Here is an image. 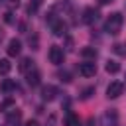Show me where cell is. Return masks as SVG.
Returning a JSON list of instances; mask_svg holds the SVG:
<instances>
[{"label": "cell", "mask_w": 126, "mask_h": 126, "mask_svg": "<svg viewBox=\"0 0 126 126\" xmlns=\"http://www.w3.org/2000/svg\"><path fill=\"white\" fill-rule=\"evenodd\" d=\"M122 24H124V16H122L120 12H112V14L106 18V22H104V30H106V33H110V35H118L120 30H122Z\"/></svg>", "instance_id": "obj_1"}, {"label": "cell", "mask_w": 126, "mask_h": 126, "mask_svg": "<svg viewBox=\"0 0 126 126\" xmlns=\"http://www.w3.org/2000/svg\"><path fill=\"white\" fill-rule=\"evenodd\" d=\"M47 55H49V61H51L53 65H61V63L65 61V51H63V47H59V45H51Z\"/></svg>", "instance_id": "obj_2"}, {"label": "cell", "mask_w": 126, "mask_h": 126, "mask_svg": "<svg viewBox=\"0 0 126 126\" xmlns=\"http://www.w3.org/2000/svg\"><path fill=\"white\" fill-rule=\"evenodd\" d=\"M96 20H98V10H94L93 6H87V8L83 10V18H81V22L87 24V26H91V24H94Z\"/></svg>", "instance_id": "obj_3"}, {"label": "cell", "mask_w": 126, "mask_h": 126, "mask_svg": "<svg viewBox=\"0 0 126 126\" xmlns=\"http://www.w3.org/2000/svg\"><path fill=\"white\" fill-rule=\"evenodd\" d=\"M49 24H51V32H53V35H57V37L65 35L67 26H65L63 20H59V18H49Z\"/></svg>", "instance_id": "obj_4"}, {"label": "cell", "mask_w": 126, "mask_h": 126, "mask_svg": "<svg viewBox=\"0 0 126 126\" xmlns=\"http://www.w3.org/2000/svg\"><path fill=\"white\" fill-rule=\"evenodd\" d=\"M118 124V112L116 110H106L102 116H100V126H116Z\"/></svg>", "instance_id": "obj_5"}, {"label": "cell", "mask_w": 126, "mask_h": 126, "mask_svg": "<svg viewBox=\"0 0 126 126\" xmlns=\"http://www.w3.org/2000/svg\"><path fill=\"white\" fill-rule=\"evenodd\" d=\"M122 91H124V85H122L120 81H112V83L106 87V96H108V98H118V96L122 94Z\"/></svg>", "instance_id": "obj_6"}, {"label": "cell", "mask_w": 126, "mask_h": 126, "mask_svg": "<svg viewBox=\"0 0 126 126\" xmlns=\"http://www.w3.org/2000/svg\"><path fill=\"white\" fill-rule=\"evenodd\" d=\"M79 73L83 77H93L96 73V63L94 61H83V63H79Z\"/></svg>", "instance_id": "obj_7"}, {"label": "cell", "mask_w": 126, "mask_h": 126, "mask_svg": "<svg viewBox=\"0 0 126 126\" xmlns=\"http://www.w3.org/2000/svg\"><path fill=\"white\" fill-rule=\"evenodd\" d=\"M6 51H8V55H10V57H16V55H20V51H22V41H20V39H16V37H12V39L8 41V47H6Z\"/></svg>", "instance_id": "obj_8"}, {"label": "cell", "mask_w": 126, "mask_h": 126, "mask_svg": "<svg viewBox=\"0 0 126 126\" xmlns=\"http://www.w3.org/2000/svg\"><path fill=\"white\" fill-rule=\"evenodd\" d=\"M96 55H98V51H96V47H91V45H85V47L81 49V57H83L85 61H94V59H96Z\"/></svg>", "instance_id": "obj_9"}, {"label": "cell", "mask_w": 126, "mask_h": 126, "mask_svg": "<svg viewBox=\"0 0 126 126\" xmlns=\"http://www.w3.org/2000/svg\"><path fill=\"white\" fill-rule=\"evenodd\" d=\"M20 120H22V110H18V108H12L8 112V116H6V124L8 126H16Z\"/></svg>", "instance_id": "obj_10"}, {"label": "cell", "mask_w": 126, "mask_h": 126, "mask_svg": "<svg viewBox=\"0 0 126 126\" xmlns=\"http://www.w3.org/2000/svg\"><path fill=\"white\" fill-rule=\"evenodd\" d=\"M26 79H28V85L30 87H37L39 81H41V73L37 69H32L30 73H26Z\"/></svg>", "instance_id": "obj_11"}, {"label": "cell", "mask_w": 126, "mask_h": 126, "mask_svg": "<svg viewBox=\"0 0 126 126\" xmlns=\"http://www.w3.org/2000/svg\"><path fill=\"white\" fill-rule=\"evenodd\" d=\"M55 96H57V89H55L53 85H47V87H43V89H41V98H43V100L51 102Z\"/></svg>", "instance_id": "obj_12"}, {"label": "cell", "mask_w": 126, "mask_h": 126, "mask_svg": "<svg viewBox=\"0 0 126 126\" xmlns=\"http://www.w3.org/2000/svg\"><path fill=\"white\" fill-rule=\"evenodd\" d=\"M35 61L32 59V57H22V61H20V65H18V69L22 71V73H30L32 69H35V65H33Z\"/></svg>", "instance_id": "obj_13"}, {"label": "cell", "mask_w": 126, "mask_h": 126, "mask_svg": "<svg viewBox=\"0 0 126 126\" xmlns=\"http://www.w3.org/2000/svg\"><path fill=\"white\" fill-rule=\"evenodd\" d=\"M104 69H106V73L116 75V73L120 71V63H118V61H114V59H108V61H106V65H104Z\"/></svg>", "instance_id": "obj_14"}, {"label": "cell", "mask_w": 126, "mask_h": 126, "mask_svg": "<svg viewBox=\"0 0 126 126\" xmlns=\"http://www.w3.org/2000/svg\"><path fill=\"white\" fill-rule=\"evenodd\" d=\"M14 89H16V83H14L12 79H4V81L0 83V91H2V93H12Z\"/></svg>", "instance_id": "obj_15"}, {"label": "cell", "mask_w": 126, "mask_h": 126, "mask_svg": "<svg viewBox=\"0 0 126 126\" xmlns=\"http://www.w3.org/2000/svg\"><path fill=\"white\" fill-rule=\"evenodd\" d=\"M41 4H43V0H30V4H28V8H26V12L32 16V14H35V12L41 8Z\"/></svg>", "instance_id": "obj_16"}, {"label": "cell", "mask_w": 126, "mask_h": 126, "mask_svg": "<svg viewBox=\"0 0 126 126\" xmlns=\"http://www.w3.org/2000/svg\"><path fill=\"white\" fill-rule=\"evenodd\" d=\"M65 126H79V118H77V114L75 112H67V116H65Z\"/></svg>", "instance_id": "obj_17"}, {"label": "cell", "mask_w": 126, "mask_h": 126, "mask_svg": "<svg viewBox=\"0 0 126 126\" xmlns=\"http://www.w3.org/2000/svg\"><path fill=\"white\" fill-rule=\"evenodd\" d=\"M12 69V63L10 59H0V75H8Z\"/></svg>", "instance_id": "obj_18"}, {"label": "cell", "mask_w": 126, "mask_h": 126, "mask_svg": "<svg viewBox=\"0 0 126 126\" xmlns=\"http://www.w3.org/2000/svg\"><path fill=\"white\" fill-rule=\"evenodd\" d=\"M14 106V98L12 96H8V98H4L2 102H0V110H6V112H10V108Z\"/></svg>", "instance_id": "obj_19"}, {"label": "cell", "mask_w": 126, "mask_h": 126, "mask_svg": "<svg viewBox=\"0 0 126 126\" xmlns=\"http://www.w3.org/2000/svg\"><path fill=\"white\" fill-rule=\"evenodd\" d=\"M4 22H6V24H16V16H14V12L8 10V12L4 14Z\"/></svg>", "instance_id": "obj_20"}, {"label": "cell", "mask_w": 126, "mask_h": 126, "mask_svg": "<svg viewBox=\"0 0 126 126\" xmlns=\"http://www.w3.org/2000/svg\"><path fill=\"white\" fill-rule=\"evenodd\" d=\"M112 49H114V51H116L118 55H126V49H124V45H122V43H116V45H114Z\"/></svg>", "instance_id": "obj_21"}, {"label": "cell", "mask_w": 126, "mask_h": 126, "mask_svg": "<svg viewBox=\"0 0 126 126\" xmlns=\"http://www.w3.org/2000/svg\"><path fill=\"white\" fill-rule=\"evenodd\" d=\"M30 45H32L33 49H37V35H35V33L30 35Z\"/></svg>", "instance_id": "obj_22"}, {"label": "cell", "mask_w": 126, "mask_h": 126, "mask_svg": "<svg viewBox=\"0 0 126 126\" xmlns=\"http://www.w3.org/2000/svg\"><path fill=\"white\" fill-rule=\"evenodd\" d=\"M93 93H94V89H93V87H89V89H85V91H83V94H81V98H89V96H91Z\"/></svg>", "instance_id": "obj_23"}, {"label": "cell", "mask_w": 126, "mask_h": 126, "mask_svg": "<svg viewBox=\"0 0 126 126\" xmlns=\"http://www.w3.org/2000/svg\"><path fill=\"white\" fill-rule=\"evenodd\" d=\"M4 2H6L10 8H18V6H20V0H4Z\"/></svg>", "instance_id": "obj_24"}, {"label": "cell", "mask_w": 126, "mask_h": 126, "mask_svg": "<svg viewBox=\"0 0 126 126\" xmlns=\"http://www.w3.org/2000/svg\"><path fill=\"white\" fill-rule=\"evenodd\" d=\"M59 77H61V81H65V83H69V81H71V75H69L67 71H65V73H59Z\"/></svg>", "instance_id": "obj_25"}, {"label": "cell", "mask_w": 126, "mask_h": 126, "mask_svg": "<svg viewBox=\"0 0 126 126\" xmlns=\"http://www.w3.org/2000/svg\"><path fill=\"white\" fill-rule=\"evenodd\" d=\"M55 120H57V118H55V114H49V120L45 122V126H55Z\"/></svg>", "instance_id": "obj_26"}, {"label": "cell", "mask_w": 126, "mask_h": 126, "mask_svg": "<svg viewBox=\"0 0 126 126\" xmlns=\"http://www.w3.org/2000/svg\"><path fill=\"white\" fill-rule=\"evenodd\" d=\"M26 126H39V122H37V120H28Z\"/></svg>", "instance_id": "obj_27"}, {"label": "cell", "mask_w": 126, "mask_h": 126, "mask_svg": "<svg viewBox=\"0 0 126 126\" xmlns=\"http://www.w3.org/2000/svg\"><path fill=\"white\" fill-rule=\"evenodd\" d=\"M114 0H98V4H102V6H106V4H112Z\"/></svg>", "instance_id": "obj_28"}, {"label": "cell", "mask_w": 126, "mask_h": 126, "mask_svg": "<svg viewBox=\"0 0 126 126\" xmlns=\"http://www.w3.org/2000/svg\"><path fill=\"white\" fill-rule=\"evenodd\" d=\"M2 39H4V30L0 28V41H2Z\"/></svg>", "instance_id": "obj_29"}, {"label": "cell", "mask_w": 126, "mask_h": 126, "mask_svg": "<svg viewBox=\"0 0 126 126\" xmlns=\"http://www.w3.org/2000/svg\"><path fill=\"white\" fill-rule=\"evenodd\" d=\"M0 2H2V0H0Z\"/></svg>", "instance_id": "obj_30"}]
</instances>
